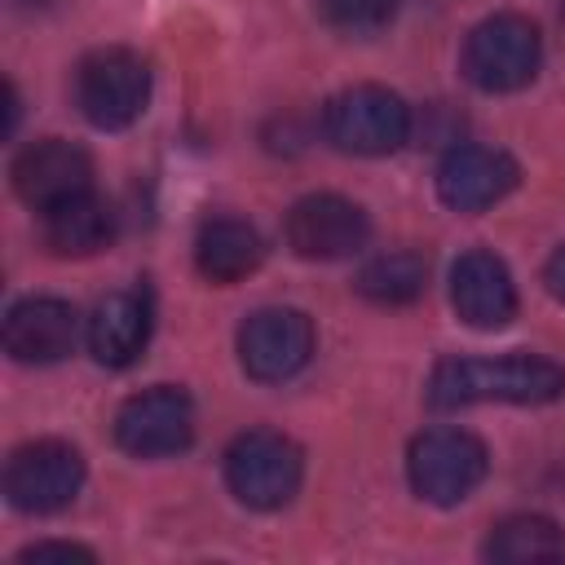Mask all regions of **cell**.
<instances>
[{"mask_svg": "<svg viewBox=\"0 0 565 565\" xmlns=\"http://www.w3.org/2000/svg\"><path fill=\"white\" fill-rule=\"evenodd\" d=\"M115 441H119V450H128L137 459L181 455L194 441V402L172 384L146 388L119 406Z\"/></svg>", "mask_w": 565, "mask_h": 565, "instance_id": "cell-9", "label": "cell"}, {"mask_svg": "<svg viewBox=\"0 0 565 565\" xmlns=\"http://www.w3.org/2000/svg\"><path fill=\"white\" fill-rule=\"evenodd\" d=\"M424 287H428V260L419 252L375 256L358 274V291L366 300H375V305H411V300L424 296Z\"/></svg>", "mask_w": 565, "mask_h": 565, "instance_id": "cell-19", "label": "cell"}, {"mask_svg": "<svg viewBox=\"0 0 565 565\" xmlns=\"http://www.w3.org/2000/svg\"><path fill=\"white\" fill-rule=\"evenodd\" d=\"M146 102H150V66L132 49H97L79 62L75 106L93 128L119 132L141 119Z\"/></svg>", "mask_w": 565, "mask_h": 565, "instance_id": "cell-5", "label": "cell"}, {"mask_svg": "<svg viewBox=\"0 0 565 565\" xmlns=\"http://www.w3.org/2000/svg\"><path fill=\"white\" fill-rule=\"evenodd\" d=\"M371 238L366 212L344 194H305L287 212V247L300 260H344Z\"/></svg>", "mask_w": 565, "mask_h": 565, "instance_id": "cell-10", "label": "cell"}, {"mask_svg": "<svg viewBox=\"0 0 565 565\" xmlns=\"http://www.w3.org/2000/svg\"><path fill=\"white\" fill-rule=\"evenodd\" d=\"M516 159L494 146H455L437 168V194L455 212H486L516 190Z\"/></svg>", "mask_w": 565, "mask_h": 565, "instance_id": "cell-12", "label": "cell"}, {"mask_svg": "<svg viewBox=\"0 0 565 565\" xmlns=\"http://www.w3.org/2000/svg\"><path fill=\"white\" fill-rule=\"evenodd\" d=\"M322 132L344 154L380 159V154H393L406 146L411 106L380 84H353L322 106Z\"/></svg>", "mask_w": 565, "mask_h": 565, "instance_id": "cell-3", "label": "cell"}, {"mask_svg": "<svg viewBox=\"0 0 565 565\" xmlns=\"http://www.w3.org/2000/svg\"><path fill=\"white\" fill-rule=\"evenodd\" d=\"M150 327H154L150 291L146 287H124V291H110L106 300H97L84 340H88V353L102 366H128L150 344Z\"/></svg>", "mask_w": 565, "mask_h": 565, "instance_id": "cell-15", "label": "cell"}, {"mask_svg": "<svg viewBox=\"0 0 565 565\" xmlns=\"http://www.w3.org/2000/svg\"><path fill=\"white\" fill-rule=\"evenodd\" d=\"M486 472H490V455L463 428H428L406 450L411 490L424 503H437V508L463 503L486 481Z\"/></svg>", "mask_w": 565, "mask_h": 565, "instance_id": "cell-6", "label": "cell"}, {"mask_svg": "<svg viewBox=\"0 0 565 565\" xmlns=\"http://www.w3.org/2000/svg\"><path fill=\"white\" fill-rule=\"evenodd\" d=\"M565 397V366L539 353L508 358H441L428 375V402L437 411H459L472 402L543 406Z\"/></svg>", "mask_w": 565, "mask_h": 565, "instance_id": "cell-1", "label": "cell"}, {"mask_svg": "<svg viewBox=\"0 0 565 565\" xmlns=\"http://www.w3.org/2000/svg\"><path fill=\"white\" fill-rule=\"evenodd\" d=\"M486 556L499 565H539V561H565V530L552 516L539 512H516L503 516L490 539H486Z\"/></svg>", "mask_w": 565, "mask_h": 565, "instance_id": "cell-18", "label": "cell"}, {"mask_svg": "<svg viewBox=\"0 0 565 565\" xmlns=\"http://www.w3.org/2000/svg\"><path fill=\"white\" fill-rule=\"evenodd\" d=\"M40 221H44V243L53 256H93L115 234V212L93 190L40 212Z\"/></svg>", "mask_w": 565, "mask_h": 565, "instance_id": "cell-16", "label": "cell"}, {"mask_svg": "<svg viewBox=\"0 0 565 565\" xmlns=\"http://www.w3.org/2000/svg\"><path fill=\"white\" fill-rule=\"evenodd\" d=\"M327 26L344 31V35H375L393 22L397 0H318Z\"/></svg>", "mask_w": 565, "mask_h": 565, "instance_id": "cell-20", "label": "cell"}, {"mask_svg": "<svg viewBox=\"0 0 565 565\" xmlns=\"http://www.w3.org/2000/svg\"><path fill=\"white\" fill-rule=\"evenodd\" d=\"M305 477V455L291 437L274 428H252L238 433L225 450V486L243 508L274 512L296 499Z\"/></svg>", "mask_w": 565, "mask_h": 565, "instance_id": "cell-2", "label": "cell"}, {"mask_svg": "<svg viewBox=\"0 0 565 565\" xmlns=\"http://www.w3.org/2000/svg\"><path fill=\"white\" fill-rule=\"evenodd\" d=\"M450 305L472 331H499L516 318V282L494 252L472 247L450 265Z\"/></svg>", "mask_w": 565, "mask_h": 565, "instance_id": "cell-13", "label": "cell"}, {"mask_svg": "<svg viewBox=\"0 0 565 565\" xmlns=\"http://www.w3.org/2000/svg\"><path fill=\"white\" fill-rule=\"evenodd\" d=\"M18 561H93V552L79 543H31L18 552Z\"/></svg>", "mask_w": 565, "mask_h": 565, "instance_id": "cell-21", "label": "cell"}, {"mask_svg": "<svg viewBox=\"0 0 565 565\" xmlns=\"http://www.w3.org/2000/svg\"><path fill=\"white\" fill-rule=\"evenodd\" d=\"M543 35L521 13H494L463 40V75L481 93H516L539 75Z\"/></svg>", "mask_w": 565, "mask_h": 565, "instance_id": "cell-4", "label": "cell"}, {"mask_svg": "<svg viewBox=\"0 0 565 565\" xmlns=\"http://www.w3.org/2000/svg\"><path fill=\"white\" fill-rule=\"evenodd\" d=\"M543 282H547V291L565 305V247H556V252L547 256V265H543Z\"/></svg>", "mask_w": 565, "mask_h": 565, "instance_id": "cell-22", "label": "cell"}, {"mask_svg": "<svg viewBox=\"0 0 565 565\" xmlns=\"http://www.w3.org/2000/svg\"><path fill=\"white\" fill-rule=\"evenodd\" d=\"M265 256L260 234L238 216H216L194 238V265L207 282H238L247 278Z\"/></svg>", "mask_w": 565, "mask_h": 565, "instance_id": "cell-17", "label": "cell"}, {"mask_svg": "<svg viewBox=\"0 0 565 565\" xmlns=\"http://www.w3.org/2000/svg\"><path fill=\"white\" fill-rule=\"evenodd\" d=\"M309 353H313V322L300 309L269 305L247 313V322L238 327V362L260 384L291 380L309 362Z\"/></svg>", "mask_w": 565, "mask_h": 565, "instance_id": "cell-8", "label": "cell"}, {"mask_svg": "<svg viewBox=\"0 0 565 565\" xmlns=\"http://www.w3.org/2000/svg\"><path fill=\"white\" fill-rule=\"evenodd\" d=\"M13 190L35 212H49L84 190H93V159L62 137H44L18 150L13 159Z\"/></svg>", "mask_w": 565, "mask_h": 565, "instance_id": "cell-11", "label": "cell"}, {"mask_svg": "<svg viewBox=\"0 0 565 565\" xmlns=\"http://www.w3.org/2000/svg\"><path fill=\"white\" fill-rule=\"evenodd\" d=\"M79 340V313L57 296H26L4 313V349L22 366L62 362Z\"/></svg>", "mask_w": 565, "mask_h": 565, "instance_id": "cell-14", "label": "cell"}, {"mask_svg": "<svg viewBox=\"0 0 565 565\" xmlns=\"http://www.w3.org/2000/svg\"><path fill=\"white\" fill-rule=\"evenodd\" d=\"M84 486V459L66 441H26L4 463V499L26 516L62 512Z\"/></svg>", "mask_w": 565, "mask_h": 565, "instance_id": "cell-7", "label": "cell"}]
</instances>
